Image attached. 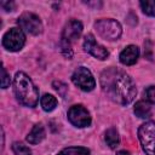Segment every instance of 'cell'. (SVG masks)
Segmentation results:
<instances>
[{
  "instance_id": "cell-1",
  "label": "cell",
  "mask_w": 155,
  "mask_h": 155,
  "mask_svg": "<svg viewBox=\"0 0 155 155\" xmlns=\"http://www.w3.org/2000/svg\"><path fill=\"white\" fill-rule=\"evenodd\" d=\"M101 86L111 101L122 105L131 103L137 93L132 79L116 68H109L102 73Z\"/></svg>"
},
{
  "instance_id": "cell-2",
  "label": "cell",
  "mask_w": 155,
  "mask_h": 155,
  "mask_svg": "<svg viewBox=\"0 0 155 155\" xmlns=\"http://www.w3.org/2000/svg\"><path fill=\"white\" fill-rule=\"evenodd\" d=\"M13 91H15V94H16L17 99L23 105L35 107L38 104V101H39L38 88L34 86L33 81L30 80V78L25 73L18 71L15 75Z\"/></svg>"
},
{
  "instance_id": "cell-3",
  "label": "cell",
  "mask_w": 155,
  "mask_h": 155,
  "mask_svg": "<svg viewBox=\"0 0 155 155\" xmlns=\"http://www.w3.org/2000/svg\"><path fill=\"white\" fill-rule=\"evenodd\" d=\"M138 138L147 155H155V121H148L139 126Z\"/></svg>"
},
{
  "instance_id": "cell-4",
  "label": "cell",
  "mask_w": 155,
  "mask_h": 155,
  "mask_svg": "<svg viewBox=\"0 0 155 155\" xmlns=\"http://www.w3.org/2000/svg\"><path fill=\"white\" fill-rule=\"evenodd\" d=\"M94 28L97 33L104 38L105 40H117L122 33V28L120 23L111 18L99 19L94 23Z\"/></svg>"
},
{
  "instance_id": "cell-5",
  "label": "cell",
  "mask_w": 155,
  "mask_h": 155,
  "mask_svg": "<svg viewBox=\"0 0 155 155\" xmlns=\"http://www.w3.org/2000/svg\"><path fill=\"white\" fill-rule=\"evenodd\" d=\"M25 42V35L19 28H11L2 38V46L8 51H19Z\"/></svg>"
},
{
  "instance_id": "cell-6",
  "label": "cell",
  "mask_w": 155,
  "mask_h": 155,
  "mask_svg": "<svg viewBox=\"0 0 155 155\" xmlns=\"http://www.w3.org/2000/svg\"><path fill=\"white\" fill-rule=\"evenodd\" d=\"M17 23L22 30H24L25 33H29L31 35H38L42 31V23H41L40 18L31 12L22 13L19 16Z\"/></svg>"
},
{
  "instance_id": "cell-7",
  "label": "cell",
  "mask_w": 155,
  "mask_h": 155,
  "mask_svg": "<svg viewBox=\"0 0 155 155\" xmlns=\"http://www.w3.org/2000/svg\"><path fill=\"white\" fill-rule=\"evenodd\" d=\"M73 82L82 91H92L96 86V81L91 71L85 67H79L71 75Z\"/></svg>"
},
{
  "instance_id": "cell-8",
  "label": "cell",
  "mask_w": 155,
  "mask_h": 155,
  "mask_svg": "<svg viewBox=\"0 0 155 155\" xmlns=\"http://www.w3.org/2000/svg\"><path fill=\"white\" fill-rule=\"evenodd\" d=\"M69 121L76 127H86L91 124V116L86 108L82 105H73L68 110Z\"/></svg>"
},
{
  "instance_id": "cell-9",
  "label": "cell",
  "mask_w": 155,
  "mask_h": 155,
  "mask_svg": "<svg viewBox=\"0 0 155 155\" xmlns=\"http://www.w3.org/2000/svg\"><path fill=\"white\" fill-rule=\"evenodd\" d=\"M84 48H85L86 52H88L93 57H96L98 59H102V61L105 59L109 56L108 50L104 46L99 45L96 41V39H94V36L92 34H87L85 36V39H84Z\"/></svg>"
},
{
  "instance_id": "cell-10",
  "label": "cell",
  "mask_w": 155,
  "mask_h": 155,
  "mask_svg": "<svg viewBox=\"0 0 155 155\" xmlns=\"http://www.w3.org/2000/svg\"><path fill=\"white\" fill-rule=\"evenodd\" d=\"M82 33V24L81 22L76 21V19H71L69 21L64 29H63V34H62V41L65 44H71L73 41H75L76 39L80 38Z\"/></svg>"
},
{
  "instance_id": "cell-11",
  "label": "cell",
  "mask_w": 155,
  "mask_h": 155,
  "mask_svg": "<svg viewBox=\"0 0 155 155\" xmlns=\"http://www.w3.org/2000/svg\"><path fill=\"white\" fill-rule=\"evenodd\" d=\"M139 57V48L134 45H128L120 53V62L125 65H132L137 62Z\"/></svg>"
},
{
  "instance_id": "cell-12",
  "label": "cell",
  "mask_w": 155,
  "mask_h": 155,
  "mask_svg": "<svg viewBox=\"0 0 155 155\" xmlns=\"http://www.w3.org/2000/svg\"><path fill=\"white\" fill-rule=\"evenodd\" d=\"M45 138V128L41 124H36L27 136V140L30 144H38Z\"/></svg>"
},
{
  "instance_id": "cell-13",
  "label": "cell",
  "mask_w": 155,
  "mask_h": 155,
  "mask_svg": "<svg viewBox=\"0 0 155 155\" xmlns=\"http://www.w3.org/2000/svg\"><path fill=\"white\" fill-rule=\"evenodd\" d=\"M134 114L140 119L149 117L151 115V108L149 103L145 101H138L134 105Z\"/></svg>"
},
{
  "instance_id": "cell-14",
  "label": "cell",
  "mask_w": 155,
  "mask_h": 155,
  "mask_svg": "<svg viewBox=\"0 0 155 155\" xmlns=\"http://www.w3.org/2000/svg\"><path fill=\"white\" fill-rule=\"evenodd\" d=\"M105 142H107V144L109 145V148H111V149H114V148H116L117 145H119V143H120V137H119V133H117V131L115 130V128H108L107 131H105Z\"/></svg>"
},
{
  "instance_id": "cell-15",
  "label": "cell",
  "mask_w": 155,
  "mask_h": 155,
  "mask_svg": "<svg viewBox=\"0 0 155 155\" xmlns=\"http://www.w3.org/2000/svg\"><path fill=\"white\" fill-rule=\"evenodd\" d=\"M40 103L45 111H52L57 107V99L52 94H44L40 99Z\"/></svg>"
},
{
  "instance_id": "cell-16",
  "label": "cell",
  "mask_w": 155,
  "mask_h": 155,
  "mask_svg": "<svg viewBox=\"0 0 155 155\" xmlns=\"http://www.w3.org/2000/svg\"><path fill=\"white\" fill-rule=\"evenodd\" d=\"M90 150L84 147H70L58 153V155H88Z\"/></svg>"
},
{
  "instance_id": "cell-17",
  "label": "cell",
  "mask_w": 155,
  "mask_h": 155,
  "mask_svg": "<svg viewBox=\"0 0 155 155\" xmlns=\"http://www.w3.org/2000/svg\"><path fill=\"white\" fill-rule=\"evenodd\" d=\"M143 12L148 16H155V0H143L139 2Z\"/></svg>"
},
{
  "instance_id": "cell-18",
  "label": "cell",
  "mask_w": 155,
  "mask_h": 155,
  "mask_svg": "<svg viewBox=\"0 0 155 155\" xmlns=\"http://www.w3.org/2000/svg\"><path fill=\"white\" fill-rule=\"evenodd\" d=\"M12 150L16 155H31L30 149L27 145H24L23 143H19V142H15L12 144Z\"/></svg>"
},
{
  "instance_id": "cell-19",
  "label": "cell",
  "mask_w": 155,
  "mask_h": 155,
  "mask_svg": "<svg viewBox=\"0 0 155 155\" xmlns=\"http://www.w3.org/2000/svg\"><path fill=\"white\" fill-rule=\"evenodd\" d=\"M10 82H11V79H10V75L7 74L5 67L1 68V87L2 88H6L10 86Z\"/></svg>"
},
{
  "instance_id": "cell-20",
  "label": "cell",
  "mask_w": 155,
  "mask_h": 155,
  "mask_svg": "<svg viewBox=\"0 0 155 155\" xmlns=\"http://www.w3.org/2000/svg\"><path fill=\"white\" fill-rule=\"evenodd\" d=\"M145 96L148 101H150L153 104H155V86H149L145 90Z\"/></svg>"
},
{
  "instance_id": "cell-21",
  "label": "cell",
  "mask_w": 155,
  "mask_h": 155,
  "mask_svg": "<svg viewBox=\"0 0 155 155\" xmlns=\"http://www.w3.org/2000/svg\"><path fill=\"white\" fill-rule=\"evenodd\" d=\"M53 87H54L56 91H58L59 94L64 96V93H65V91H67V86H65L64 84H62V82H59V81H58V82L54 81V82H53Z\"/></svg>"
},
{
  "instance_id": "cell-22",
  "label": "cell",
  "mask_w": 155,
  "mask_h": 155,
  "mask_svg": "<svg viewBox=\"0 0 155 155\" xmlns=\"http://www.w3.org/2000/svg\"><path fill=\"white\" fill-rule=\"evenodd\" d=\"M13 6H15V4L13 2H5V1H2L1 2V7L4 8V10H6V11H12V8H13Z\"/></svg>"
},
{
  "instance_id": "cell-23",
  "label": "cell",
  "mask_w": 155,
  "mask_h": 155,
  "mask_svg": "<svg viewBox=\"0 0 155 155\" xmlns=\"http://www.w3.org/2000/svg\"><path fill=\"white\" fill-rule=\"evenodd\" d=\"M116 155H131V154H130L128 151H126V150H120Z\"/></svg>"
}]
</instances>
